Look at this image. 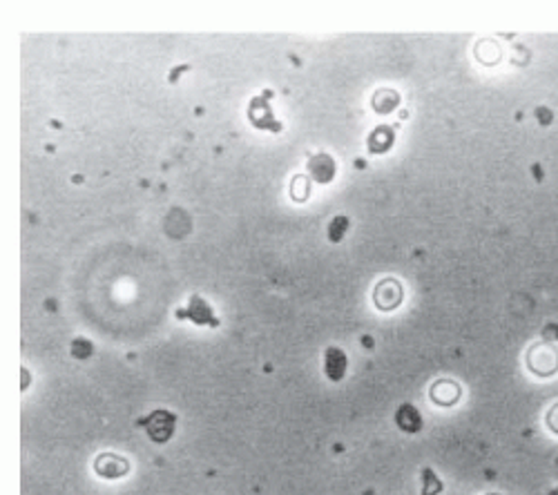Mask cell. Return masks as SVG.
<instances>
[{"label": "cell", "mask_w": 558, "mask_h": 495, "mask_svg": "<svg viewBox=\"0 0 558 495\" xmlns=\"http://www.w3.org/2000/svg\"><path fill=\"white\" fill-rule=\"evenodd\" d=\"M92 353H94V346L89 340H85V337H76L72 342V355L76 359H87Z\"/></svg>", "instance_id": "obj_15"}, {"label": "cell", "mask_w": 558, "mask_h": 495, "mask_svg": "<svg viewBox=\"0 0 558 495\" xmlns=\"http://www.w3.org/2000/svg\"><path fill=\"white\" fill-rule=\"evenodd\" d=\"M248 116H251V121L257 125V127H279L277 121H275V116H272L270 108H268V103L264 98H253L251 101V110H248Z\"/></svg>", "instance_id": "obj_10"}, {"label": "cell", "mask_w": 558, "mask_h": 495, "mask_svg": "<svg viewBox=\"0 0 558 495\" xmlns=\"http://www.w3.org/2000/svg\"><path fill=\"white\" fill-rule=\"evenodd\" d=\"M94 471L106 480H116V477H123L129 471V462L121 458V455L103 453L94 462Z\"/></svg>", "instance_id": "obj_3"}, {"label": "cell", "mask_w": 558, "mask_h": 495, "mask_svg": "<svg viewBox=\"0 0 558 495\" xmlns=\"http://www.w3.org/2000/svg\"><path fill=\"white\" fill-rule=\"evenodd\" d=\"M395 424L400 431H405V433H420L422 431V415L418 413V409L411 406V404H402V406L398 409L395 413Z\"/></svg>", "instance_id": "obj_7"}, {"label": "cell", "mask_w": 558, "mask_h": 495, "mask_svg": "<svg viewBox=\"0 0 558 495\" xmlns=\"http://www.w3.org/2000/svg\"><path fill=\"white\" fill-rule=\"evenodd\" d=\"M308 194H310V179L304 176V174H297L291 181V197L295 201H306Z\"/></svg>", "instance_id": "obj_12"}, {"label": "cell", "mask_w": 558, "mask_h": 495, "mask_svg": "<svg viewBox=\"0 0 558 495\" xmlns=\"http://www.w3.org/2000/svg\"><path fill=\"white\" fill-rule=\"evenodd\" d=\"M402 297H405V292H402V285L395 279H382L378 285H375V290H373L375 306H378L380 310H384V312L395 310L402 304Z\"/></svg>", "instance_id": "obj_2"}, {"label": "cell", "mask_w": 558, "mask_h": 495, "mask_svg": "<svg viewBox=\"0 0 558 495\" xmlns=\"http://www.w3.org/2000/svg\"><path fill=\"white\" fill-rule=\"evenodd\" d=\"M175 426H177V418L165 409L152 411L146 420V431L152 437V442H157V444H165V442L172 437Z\"/></svg>", "instance_id": "obj_1"}, {"label": "cell", "mask_w": 558, "mask_h": 495, "mask_svg": "<svg viewBox=\"0 0 558 495\" xmlns=\"http://www.w3.org/2000/svg\"><path fill=\"white\" fill-rule=\"evenodd\" d=\"M393 141H395V132L393 127L388 125H380L375 127L371 136H369V152L371 154H384L393 148Z\"/></svg>", "instance_id": "obj_9"}, {"label": "cell", "mask_w": 558, "mask_h": 495, "mask_svg": "<svg viewBox=\"0 0 558 495\" xmlns=\"http://www.w3.org/2000/svg\"><path fill=\"white\" fill-rule=\"evenodd\" d=\"M308 174L313 176L319 184H331L335 176V161L331 154H315L308 161Z\"/></svg>", "instance_id": "obj_6"}, {"label": "cell", "mask_w": 558, "mask_h": 495, "mask_svg": "<svg viewBox=\"0 0 558 495\" xmlns=\"http://www.w3.org/2000/svg\"><path fill=\"white\" fill-rule=\"evenodd\" d=\"M550 495H558V489H554V491H552Z\"/></svg>", "instance_id": "obj_18"}, {"label": "cell", "mask_w": 558, "mask_h": 495, "mask_svg": "<svg viewBox=\"0 0 558 495\" xmlns=\"http://www.w3.org/2000/svg\"><path fill=\"white\" fill-rule=\"evenodd\" d=\"M348 368V357L342 348L331 346L324 353V375L329 377L331 382H342Z\"/></svg>", "instance_id": "obj_4"}, {"label": "cell", "mask_w": 558, "mask_h": 495, "mask_svg": "<svg viewBox=\"0 0 558 495\" xmlns=\"http://www.w3.org/2000/svg\"><path fill=\"white\" fill-rule=\"evenodd\" d=\"M431 399L440 406H451L460 399V386L456 382L449 380H440L431 386Z\"/></svg>", "instance_id": "obj_8"}, {"label": "cell", "mask_w": 558, "mask_h": 495, "mask_svg": "<svg viewBox=\"0 0 558 495\" xmlns=\"http://www.w3.org/2000/svg\"><path fill=\"white\" fill-rule=\"evenodd\" d=\"M489 495H498V493H489Z\"/></svg>", "instance_id": "obj_19"}, {"label": "cell", "mask_w": 558, "mask_h": 495, "mask_svg": "<svg viewBox=\"0 0 558 495\" xmlns=\"http://www.w3.org/2000/svg\"><path fill=\"white\" fill-rule=\"evenodd\" d=\"M177 317L179 319H192L194 323H208V326H217L219 321L213 317V310H210V306L205 304V299H201V297H197L194 295L192 299H190V306L186 308V310H179L177 312Z\"/></svg>", "instance_id": "obj_5"}, {"label": "cell", "mask_w": 558, "mask_h": 495, "mask_svg": "<svg viewBox=\"0 0 558 495\" xmlns=\"http://www.w3.org/2000/svg\"><path fill=\"white\" fill-rule=\"evenodd\" d=\"M346 228H348V219H346L344 214L333 217L331 226H329V239H331L333 243L342 241V239H344V234H346Z\"/></svg>", "instance_id": "obj_14"}, {"label": "cell", "mask_w": 558, "mask_h": 495, "mask_svg": "<svg viewBox=\"0 0 558 495\" xmlns=\"http://www.w3.org/2000/svg\"><path fill=\"white\" fill-rule=\"evenodd\" d=\"M545 422H547L550 431L558 435V404H556V406L550 409V413H547V418H545Z\"/></svg>", "instance_id": "obj_16"}, {"label": "cell", "mask_w": 558, "mask_h": 495, "mask_svg": "<svg viewBox=\"0 0 558 495\" xmlns=\"http://www.w3.org/2000/svg\"><path fill=\"white\" fill-rule=\"evenodd\" d=\"M443 491V482L438 480V475L431 468H424L422 471V495H438Z\"/></svg>", "instance_id": "obj_13"}, {"label": "cell", "mask_w": 558, "mask_h": 495, "mask_svg": "<svg viewBox=\"0 0 558 495\" xmlns=\"http://www.w3.org/2000/svg\"><path fill=\"white\" fill-rule=\"evenodd\" d=\"M400 105V94L395 89H378L373 94V110L378 114H391Z\"/></svg>", "instance_id": "obj_11"}, {"label": "cell", "mask_w": 558, "mask_h": 495, "mask_svg": "<svg viewBox=\"0 0 558 495\" xmlns=\"http://www.w3.org/2000/svg\"><path fill=\"white\" fill-rule=\"evenodd\" d=\"M536 114H538V119H540V123H543V125H550V123H552V112H550V110L540 108Z\"/></svg>", "instance_id": "obj_17"}]
</instances>
